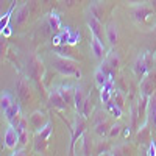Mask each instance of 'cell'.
<instances>
[{
  "label": "cell",
  "mask_w": 156,
  "mask_h": 156,
  "mask_svg": "<svg viewBox=\"0 0 156 156\" xmlns=\"http://www.w3.org/2000/svg\"><path fill=\"white\" fill-rule=\"evenodd\" d=\"M53 69L56 72H59L64 76H73V78H81V69L80 64L75 59L69 58V56H62L58 55L53 59Z\"/></svg>",
  "instance_id": "6da1fadb"
},
{
  "label": "cell",
  "mask_w": 156,
  "mask_h": 156,
  "mask_svg": "<svg viewBox=\"0 0 156 156\" xmlns=\"http://www.w3.org/2000/svg\"><path fill=\"white\" fill-rule=\"evenodd\" d=\"M133 17H134V20H137V22H147V19L150 17V16H153V12H154V9L150 6V5H147L145 2L144 3H137L134 8H133Z\"/></svg>",
  "instance_id": "7a4b0ae2"
},
{
  "label": "cell",
  "mask_w": 156,
  "mask_h": 156,
  "mask_svg": "<svg viewBox=\"0 0 156 156\" xmlns=\"http://www.w3.org/2000/svg\"><path fill=\"white\" fill-rule=\"evenodd\" d=\"M84 129H86V122H84V115L80 114V117H76V122L75 126L72 129V144H70V153H75V144L78 139H81L84 134Z\"/></svg>",
  "instance_id": "3957f363"
},
{
  "label": "cell",
  "mask_w": 156,
  "mask_h": 156,
  "mask_svg": "<svg viewBox=\"0 0 156 156\" xmlns=\"http://www.w3.org/2000/svg\"><path fill=\"white\" fill-rule=\"evenodd\" d=\"M154 90H156V73L148 72L140 80V94H145V95L151 97L154 94Z\"/></svg>",
  "instance_id": "277c9868"
},
{
  "label": "cell",
  "mask_w": 156,
  "mask_h": 156,
  "mask_svg": "<svg viewBox=\"0 0 156 156\" xmlns=\"http://www.w3.org/2000/svg\"><path fill=\"white\" fill-rule=\"evenodd\" d=\"M148 55L147 53H144V55H140L137 59H136V62H134V66H133V72H134V75L139 78V80H142L148 72H150V66H148Z\"/></svg>",
  "instance_id": "5b68a950"
},
{
  "label": "cell",
  "mask_w": 156,
  "mask_h": 156,
  "mask_svg": "<svg viewBox=\"0 0 156 156\" xmlns=\"http://www.w3.org/2000/svg\"><path fill=\"white\" fill-rule=\"evenodd\" d=\"M87 27H89L90 33H92L94 36H97L100 41L103 42V39L106 37V30H103L101 20H98V19L94 17V16H89V17H87Z\"/></svg>",
  "instance_id": "8992f818"
},
{
  "label": "cell",
  "mask_w": 156,
  "mask_h": 156,
  "mask_svg": "<svg viewBox=\"0 0 156 156\" xmlns=\"http://www.w3.org/2000/svg\"><path fill=\"white\" fill-rule=\"evenodd\" d=\"M3 140H5V147L9 148V150H14L19 144V131L16 126L9 125L5 131V136H3Z\"/></svg>",
  "instance_id": "52a82bcc"
},
{
  "label": "cell",
  "mask_w": 156,
  "mask_h": 156,
  "mask_svg": "<svg viewBox=\"0 0 156 156\" xmlns=\"http://www.w3.org/2000/svg\"><path fill=\"white\" fill-rule=\"evenodd\" d=\"M48 105L51 108H56V109H64L67 106V103H66V100L62 98V95H61L58 87H53L50 90V94H48Z\"/></svg>",
  "instance_id": "ba28073f"
},
{
  "label": "cell",
  "mask_w": 156,
  "mask_h": 156,
  "mask_svg": "<svg viewBox=\"0 0 156 156\" xmlns=\"http://www.w3.org/2000/svg\"><path fill=\"white\" fill-rule=\"evenodd\" d=\"M30 125L36 129V131H41V129L48 123V119H47V115L42 112V111H34L31 115H30Z\"/></svg>",
  "instance_id": "9c48e42d"
},
{
  "label": "cell",
  "mask_w": 156,
  "mask_h": 156,
  "mask_svg": "<svg viewBox=\"0 0 156 156\" xmlns=\"http://www.w3.org/2000/svg\"><path fill=\"white\" fill-rule=\"evenodd\" d=\"M148 122H145L144 125H140L137 128V133H136V140L139 142V144H147V142L151 140V129L148 128L147 125Z\"/></svg>",
  "instance_id": "30bf717a"
},
{
  "label": "cell",
  "mask_w": 156,
  "mask_h": 156,
  "mask_svg": "<svg viewBox=\"0 0 156 156\" xmlns=\"http://www.w3.org/2000/svg\"><path fill=\"white\" fill-rule=\"evenodd\" d=\"M90 50L97 59H103V55H105V47H103V42L97 36H90Z\"/></svg>",
  "instance_id": "8fae6325"
},
{
  "label": "cell",
  "mask_w": 156,
  "mask_h": 156,
  "mask_svg": "<svg viewBox=\"0 0 156 156\" xmlns=\"http://www.w3.org/2000/svg\"><path fill=\"white\" fill-rule=\"evenodd\" d=\"M147 120H148V123H150V125L156 129V95H154V94L150 97V101H148Z\"/></svg>",
  "instance_id": "7c38bea8"
},
{
  "label": "cell",
  "mask_w": 156,
  "mask_h": 156,
  "mask_svg": "<svg viewBox=\"0 0 156 156\" xmlns=\"http://www.w3.org/2000/svg\"><path fill=\"white\" fill-rule=\"evenodd\" d=\"M16 90H17V97L22 100V101H27L30 98V87H28V83L23 80V78H19L17 81V86H16Z\"/></svg>",
  "instance_id": "4fadbf2b"
},
{
  "label": "cell",
  "mask_w": 156,
  "mask_h": 156,
  "mask_svg": "<svg viewBox=\"0 0 156 156\" xmlns=\"http://www.w3.org/2000/svg\"><path fill=\"white\" fill-rule=\"evenodd\" d=\"M106 41L109 42V45H115L119 42V31H117L115 23H109L106 27Z\"/></svg>",
  "instance_id": "5bb4252c"
},
{
  "label": "cell",
  "mask_w": 156,
  "mask_h": 156,
  "mask_svg": "<svg viewBox=\"0 0 156 156\" xmlns=\"http://www.w3.org/2000/svg\"><path fill=\"white\" fill-rule=\"evenodd\" d=\"M84 95H83V89L81 87H75V95H73V106L78 112H81L83 105H84Z\"/></svg>",
  "instance_id": "9a60e30c"
},
{
  "label": "cell",
  "mask_w": 156,
  "mask_h": 156,
  "mask_svg": "<svg viewBox=\"0 0 156 156\" xmlns=\"http://www.w3.org/2000/svg\"><path fill=\"white\" fill-rule=\"evenodd\" d=\"M59 89V92L62 95V98L66 100L67 105H70V103H73V95H75V87L72 86H61L58 87Z\"/></svg>",
  "instance_id": "2e32d148"
},
{
  "label": "cell",
  "mask_w": 156,
  "mask_h": 156,
  "mask_svg": "<svg viewBox=\"0 0 156 156\" xmlns=\"http://www.w3.org/2000/svg\"><path fill=\"white\" fill-rule=\"evenodd\" d=\"M3 114H5V119H6V120H8V122L11 123V122L14 120L16 117H17V115L20 114V108H19V103H12V105H11V106H9V108H8V109H6V111L3 112Z\"/></svg>",
  "instance_id": "e0dca14e"
},
{
  "label": "cell",
  "mask_w": 156,
  "mask_h": 156,
  "mask_svg": "<svg viewBox=\"0 0 156 156\" xmlns=\"http://www.w3.org/2000/svg\"><path fill=\"white\" fill-rule=\"evenodd\" d=\"M106 105V108H108V111L114 115V117H117V119H119V117H122V108L117 105L115 101H112V100H109L108 103H105Z\"/></svg>",
  "instance_id": "ac0fdd59"
},
{
  "label": "cell",
  "mask_w": 156,
  "mask_h": 156,
  "mask_svg": "<svg viewBox=\"0 0 156 156\" xmlns=\"http://www.w3.org/2000/svg\"><path fill=\"white\" fill-rule=\"evenodd\" d=\"M27 19H28V5H23V6L17 11V14H16V25L23 23Z\"/></svg>",
  "instance_id": "d6986e66"
},
{
  "label": "cell",
  "mask_w": 156,
  "mask_h": 156,
  "mask_svg": "<svg viewBox=\"0 0 156 156\" xmlns=\"http://www.w3.org/2000/svg\"><path fill=\"white\" fill-rule=\"evenodd\" d=\"M111 123L109 122H101V123H98V125H95V133L98 134V136H108V133H109V129H111Z\"/></svg>",
  "instance_id": "ffe728a7"
},
{
  "label": "cell",
  "mask_w": 156,
  "mask_h": 156,
  "mask_svg": "<svg viewBox=\"0 0 156 156\" xmlns=\"http://www.w3.org/2000/svg\"><path fill=\"white\" fill-rule=\"evenodd\" d=\"M28 139H30V133L28 129H23V131H19V144L16 148H25L28 145Z\"/></svg>",
  "instance_id": "44dd1931"
},
{
  "label": "cell",
  "mask_w": 156,
  "mask_h": 156,
  "mask_svg": "<svg viewBox=\"0 0 156 156\" xmlns=\"http://www.w3.org/2000/svg\"><path fill=\"white\" fill-rule=\"evenodd\" d=\"M105 61L109 64V66H111L114 70H117V69H119V66H120V59H119V56H117L114 51H109V55L106 56Z\"/></svg>",
  "instance_id": "7402d4cb"
},
{
  "label": "cell",
  "mask_w": 156,
  "mask_h": 156,
  "mask_svg": "<svg viewBox=\"0 0 156 156\" xmlns=\"http://www.w3.org/2000/svg\"><path fill=\"white\" fill-rule=\"evenodd\" d=\"M108 80H109V76H108L105 72H103V70L98 67V69L95 70V83L101 87L103 84H106V81H108Z\"/></svg>",
  "instance_id": "603a6c76"
},
{
  "label": "cell",
  "mask_w": 156,
  "mask_h": 156,
  "mask_svg": "<svg viewBox=\"0 0 156 156\" xmlns=\"http://www.w3.org/2000/svg\"><path fill=\"white\" fill-rule=\"evenodd\" d=\"M48 25L51 30H59L61 28V19L58 14H55V12H51V14L48 16Z\"/></svg>",
  "instance_id": "cb8c5ba5"
},
{
  "label": "cell",
  "mask_w": 156,
  "mask_h": 156,
  "mask_svg": "<svg viewBox=\"0 0 156 156\" xmlns=\"http://www.w3.org/2000/svg\"><path fill=\"white\" fill-rule=\"evenodd\" d=\"M12 97L9 95V94H2V97H0V106H2V111L5 112L11 105H12Z\"/></svg>",
  "instance_id": "d4e9b609"
},
{
  "label": "cell",
  "mask_w": 156,
  "mask_h": 156,
  "mask_svg": "<svg viewBox=\"0 0 156 156\" xmlns=\"http://www.w3.org/2000/svg\"><path fill=\"white\" fill-rule=\"evenodd\" d=\"M92 108H94V101H92V98L90 97H87L86 100H84V105H83V109H81V115H84V117H89L90 115V111H92Z\"/></svg>",
  "instance_id": "484cf974"
},
{
  "label": "cell",
  "mask_w": 156,
  "mask_h": 156,
  "mask_svg": "<svg viewBox=\"0 0 156 156\" xmlns=\"http://www.w3.org/2000/svg\"><path fill=\"white\" fill-rule=\"evenodd\" d=\"M111 100L115 101L117 105H119L120 108H123V103H125V98H123V94L119 92V90H114L112 89V95H111Z\"/></svg>",
  "instance_id": "4316f807"
},
{
  "label": "cell",
  "mask_w": 156,
  "mask_h": 156,
  "mask_svg": "<svg viewBox=\"0 0 156 156\" xmlns=\"http://www.w3.org/2000/svg\"><path fill=\"white\" fill-rule=\"evenodd\" d=\"M120 131H122V126L119 123H114L111 126V129H109V133H108V137L109 139H114V137H117V136L120 134Z\"/></svg>",
  "instance_id": "83f0119b"
},
{
  "label": "cell",
  "mask_w": 156,
  "mask_h": 156,
  "mask_svg": "<svg viewBox=\"0 0 156 156\" xmlns=\"http://www.w3.org/2000/svg\"><path fill=\"white\" fill-rule=\"evenodd\" d=\"M90 16H94L98 20H101L103 19V9L98 5H92V6H90Z\"/></svg>",
  "instance_id": "f1b7e54d"
},
{
  "label": "cell",
  "mask_w": 156,
  "mask_h": 156,
  "mask_svg": "<svg viewBox=\"0 0 156 156\" xmlns=\"http://www.w3.org/2000/svg\"><path fill=\"white\" fill-rule=\"evenodd\" d=\"M128 145H120V147H115L114 150H111L109 154H126L128 153Z\"/></svg>",
  "instance_id": "f546056e"
},
{
  "label": "cell",
  "mask_w": 156,
  "mask_h": 156,
  "mask_svg": "<svg viewBox=\"0 0 156 156\" xmlns=\"http://www.w3.org/2000/svg\"><path fill=\"white\" fill-rule=\"evenodd\" d=\"M78 39H80V34L69 30V42H67V44H69V45H73V44L78 42Z\"/></svg>",
  "instance_id": "4dcf8cb0"
},
{
  "label": "cell",
  "mask_w": 156,
  "mask_h": 156,
  "mask_svg": "<svg viewBox=\"0 0 156 156\" xmlns=\"http://www.w3.org/2000/svg\"><path fill=\"white\" fill-rule=\"evenodd\" d=\"M105 120H106V112H103V111H98V112H97V117L94 119V123H95V125H98V123L105 122Z\"/></svg>",
  "instance_id": "1f68e13d"
},
{
  "label": "cell",
  "mask_w": 156,
  "mask_h": 156,
  "mask_svg": "<svg viewBox=\"0 0 156 156\" xmlns=\"http://www.w3.org/2000/svg\"><path fill=\"white\" fill-rule=\"evenodd\" d=\"M11 12H12V8L6 12V14L2 17V20H0V27L2 28H5V27H8V20H9V17H11Z\"/></svg>",
  "instance_id": "d6a6232c"
},
{
  "label": "cell",
  "mask_w": 156,
  "mask_h": 156,
  "mask_svg": "<svg viewBox=\"0 0 156 156\" xmlns=\"http://www.w3.org/2000/svg\"><path fill=\"white\" fill-rule=\"evenodd\" d=\"M28 123H30V120H27V119H23V117H22V120H20V123H19V126H17V131L28 129Z\"/></svg>",
  "instance_id": "836d02e7"
},
{
  "label": "cell",
  "mask_w": 156,
  "mask_h": 156,
  "mask_svg": "<svg viewBox=\"0 0 156 156\" xmlns=\"http://www.w3.org/2000/svg\"><path fill=\"white\" fill-rule=\"evenodd\" d=\"M81 154H89V140L86 134H83V153Z\"/></svg>",
  "instance_id": "e575fe53"
},
{
  "label": "cell",
  "mask_w": 156,
  "mask_h": 156,
  "mask_svg": "<svg viewBox=\"0 0 156 156\" xmlns=\"http://www.w3.org/2000/svg\"><path fill=\"white\" fill-rule=\"evenodd\" d=\"M147 154H148V156H154V154H156V145H154V140H150V147H148Z\"/></svg>",
  "instance_id": "d590c367"
},
{
  "label": "cell",
  "mask_w": 156,
  "mask_h": 156,
  "mask_svg": "<svg viewBox=\"0 0 156 156\" xmlns=\"http://www.w3.org/2000/svg\"><path fill=\"white\" fill-rule=\"evenodd\" d=\"M2 34H5V36H9V34H11V30H9V27H5V28H2Z\"/></svg>",
  "instance_id": "8d00e7d4"
},
{
  "label": "cell",
  "mask_w": 156,
  "mask_h": 156,
  "mask_svg": "<svg viewBox=\"0 0 156 156\" xmlns=\"http://www.w3.org/2000/svg\"><path fill=\"white\" fill-rule=\"evenodd\" d=\"M64 2H66L64 5H67V6H73V3H75V2H78V0H64Z\"/></svg>",
  "instance_id": "74e56055"
},
{
  "label": "cell",
  "mask_w": 156,
  "mask_h": 156,
  "mask_svg": "<svg viewBox=\"0 0 156 156\" xmlns=\"http://www.w3.org/2000/svg\"><path fill=\"white\" fill-rule=\"evenodd\" d=\"M148 5H150L153 9H156V0H148Z\"/></svg>",
  "instance_id": "f35d334b"
},
{
  "label": "cell",
  "mask_w": 156,
  "mask_h": 156,
  "mask_svg": "<svg viewBox=\"0 0 156 156\" xmlns=\"http://www.w3.org/2000/svg\"><path fill=\"white\" fill-rule=\"evenodd\" d=\"M128 2H129V3H136V5H137V3H144L145 0H128Z\"/></svg>",
  "instance_id": "ab89813d"
},
{
  "label": "cell",
  "mask_w": 156,
  "mask_h": 156,
  "mask_svg": "<svg viewBox=\"0 0 156 156\" xmlns=\"http://www.w3.org/2000/svg\"><path fill=\"white\" fill-rule=\"evenodd\" d=\"M123 136H125V137H128V136H129V129H128V128H125V131H123Z\"/></svg>",
  "instance_id": "60d3db41"
},
{
  "label": "cell",
  "mask_w": 156,
  "mask_h": 156,
  "mask_svg": "<svg viewBox=\"0 0 156 156\" xmlns=\"http://www.w3.org/2000/svg\"><path fill=\"white\" fill-rule=\"evenodd\" d=\"M78 2H83V0H78Z\"/></svg>",
  "instance_id": "b9f144b4"
},
{
  "label": "cell",
  "mask_w": 156,
  "mask_h": 156,
  "mask_svg": "<svg viewBox=\"0 0 156 156\" xmlns=\"http://www.w3.org/2000/svg\"><path fill=\"white\" fill-rule=\"evenodd\" d=\"M154 59H156V55H154Z\"/></svg>",
  "instance_id": "7bdbcfd3"
}]
</instances>
